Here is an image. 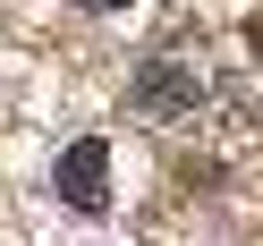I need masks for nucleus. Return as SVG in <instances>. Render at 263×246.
Returning a JSON list of instances; mask_svg holds the SVG:
<instances>
[{
  "label": "nucleus",
  "instance_id": "obj_1",
  "mask_svg": "<svg viewBox=\"0 0 263 246\" xmlns=\"http://www.w3.org/2000/svg\"><path fill=\"white\" fill-rule=\"evenodd\" d=\"M51 195H60L68 212H102V204H110V144H102V136L60 144V161H51Z\"/></svg>",
  "mask_w": 263,
  "mask_h": 246
},
{
  "label": "nucleus",
  "instance_id": "obj_2",
  "mask_svg": "<svg viewBox=\"0 0 263 246\" xmlns=\"http://www.w3.org/2000/svg\"><path fill=\"white\" fill-rule=\"evenodd\" d=\"M127 102H136L144 119H178V110L204 102V77H195V60H144L136 85H127Z\"/></svg>",
  "mask_w": 263,
  "mask_h": 246
},
{
  "label": "nucleus",
  "instance_id": "obj_3",
  "mask_svg": "<svg viewBox=\"0 0 263 246\" xmlns=\"http://www.w3.org/2000/svg\"><path fill=\"white\" fill-rule=\"evenodd\" d=\"M85 9H127V0H85Z\"/></svg>",
  "mask_w": 263,
  "mask_h": 246
}]
</instances>
